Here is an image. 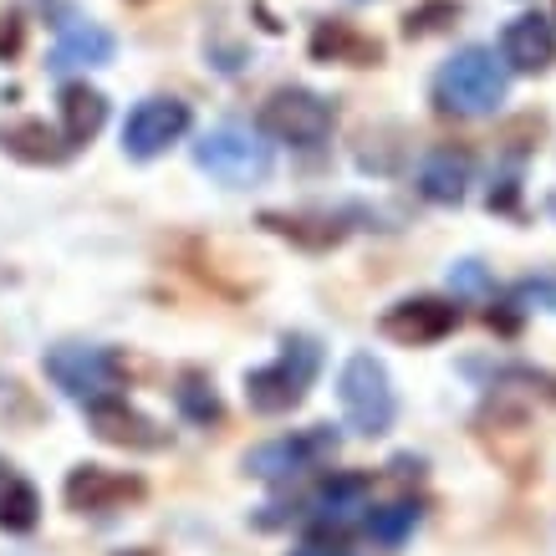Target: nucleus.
Listing matches in <instances>:
<instances>
[{"mask_svg":"<svg viewBox=\"0 0 556 556\" xmlns=\"http://www.w3.org/2000/svg\"><path fill=\"white\" fill-rule=\"evenodd\" d=\"M338 399H342V414H348V424H353L357 434L378 439V434H388V429H393L399 399H393L388 368L372 353H353V357H348L342 383H338Z\"/></svg>","mask_w":556,"mask_h":556,"instance_id":"4","label":"nucleus"},{"mask_svg":"<svg viewBox=\"0 0 556 556\" xmlns=\"http://www.w3.org/2000/svg\"><path fill=\"white\" fill-rule=\"evenodd\" d=\"M332 455H338V434L327 424H317V429H302V434L255 444L251 455H245V475L266 480V485H287V480L317 470L321 459H332Z\"/></svg>","mask_w":556,"mask_h":556,"instance_id":"7","label":"nucleus"},{"mask_svg":"<svg viewBox=\"0 0 556 556\" xmlns=\"http://www.w3.org/2000/svg\"><path fill=\"white\" fill-rule=\"evenodd\" d=\"M113 51H118V41L102 31V26H92V21H67L62 36H56V47H51V56H47V67L51 72L108 67V62H113Z\"/></svg>","mask_w":556,"mask_h":556,"instance_id":"13","label":"nucleus"},{"mask_svg":"<svg viewBox=\"0 0 556 556\" xmlns=\"http://www.w3.org/2000/svg\"><path fill=\"white\" fill-rule=\"evenodd\" d=\"M87 424H92V434L102 444H118V450H164L169 434L149 419V414H138L128 399H98V404H87Z\"/></svg>","mask_w":556,"mask_h":556,"instance_id":"11","label":"nucleus"},{"mask_svg":"<svg viewBox=\"0 0 556 556\" xmlns=\"http://www.w3.org/2000/svg\"><path fill=\"white\" fill-rule=\"evenodd\" d=\"M510 92L506 62L490 47H465L455 51L434 77V108L444 118H490Z\"/></svg>","mask_w":556,"mask_h":556,"instance_id":"1","label":"nucleus"},{"mask_svg":"<svg viewBox=\"0 0 556 556\" xmlns=\"http://www.w3.org/2000/svg\"><path fill=\"white\" fill-rule=\"evenodd\" d=\"M36 521H41V495H36V485L21 480V475H5V480H0V531L26 536V531H36Z\"/></svg>","mask_w":556,"mask_h":556,"instance_id":"20","label":"nucleus"},{"mask_svg":"<svg viewBox=\"0 0 556 556\" xmlns=\"http://www.w3.org/2000/svg\"><path fill=\"white\" fill-rule=\"evenodd\" d=\"M62 495H67V506L77 510V516H113V510L143 501V495H149V485H143L138 475H128V470L77 465V470L67 475V485H62Z\"/></svg>","mask_w":556,"mask_h":556,"instance_id":"9","label":"nucleus"},{"mask_svg":"<svg viewBox=\"0 0 556 556\" xmlns=\"http://www.w3.org/2000/svg\"><path fill=\"white\" fill-rule=\"evenodd\" d=\"M56 113H62V138L72 149H83L87 138H98L102 123H108V98L87 83H67L62 98H56Z\"/></svg>","mask_w":556,"mask_h":556,"instance_id":"15","label":"nucleus"},{"mask_svg":"<svg viewBox=\"0 0 556 556\" xmlns=\"http://www.w3.org/2000/svg\"><path fill=\"white\" fill-rule=\"evenodd\" d=\"M47 378L67 399L98 404V399H113V388H123V357L113 348H92V342H62L47 353Z\"/></svg>","mask_w":556,"mask_h":556,"instance_id":"6","label":"nucleus"},{"mask_svg":"<svg viewBox=\"0 0 556 556\" xmlns=\"http://www.w3.org/2000/svg\"><path fill=\"white\" fill-rule=\"evenodd\" d=\"M419 501H393V506H383V510H372L368 516V536L378 541V546H404L408 536H414V526H419Z\"/></svg>","mask_w":556,"mask_h":556,"instance_id":"22","label":"nucleus"},{"mask_svg":"<svg viewBox=\"0 0 556 556\" xmlns=\"http://www.w3.org/2000/svg\"><path fill=\"white\" fill-rule=\"evenodd\" d=\"M526 302H541L546 312H556V281H531V287H521Z\"/></svg>","mask_w":556,"mask_h":556,"instance_id":"25","label":"nucleus"},{"mask_svg":"<svg viewBox=\"0 0 556 556\" xmlns=\"http://www.w3.org/2000/svg\"><path fill=\"white\" fill-rule=\"evenodd\" d=\"M455 16H459L455 0H429V5H419V11L404 21V36L408 41H414V36H429V31H439V26H450Z\"/></svg>","mask_w":556,"mask_h":556,"instance_id":"23","label":"nucleus"},{"mask_svg":"<svg viewBox=\"0 0 556 556\" xmlns=\"http://www.w3.org/2000/svg\"><path fill=\"white\" fill-rule=\"evenodd\" d=\"M194 164H200L210 179H219V185L251 189L270 174V143H261L251 128L225 123V128H210V134L194 143Z\"/></svg>","mask_w":556,"mask_h":556,"instance_id":"5","label":"nucleus"},{"mask_svg":"<svg viewBox=\"0 0 556 556\" xmlns=\"http://www.w3.org/2000/svg\"><path fill=\"white\" fill-rule=\"evenodd\" d=\"M332 123H338V108L312 87H276L261 102V134L291 149H321L332 138Z\"/></svg>","mask_w":556,"mask_h":556,"instance_id":"3","label":"nucleus"},{"mask_svg":"<svg viewBox=\"0 0 556 556\" xmlns=\"http://www.w3.org/2000/svg\"><path fill=\"white\" fill-rule=\"evenodd\" d=\"M470 153L465 149H434V153H424V164H419V194L424 200H434V204H459L465 200V189H470Z\"/></svg>","mask_w":556,"mask_h":556,"instance_id":"14","label":"nucleus"},{"mask_svg":"<svg viewBox=\"0 0 556 556\" xmlns=\"http://www.w3.org/2000/svg\"><path fill=\"white\" fill-rule=\"evenodd\" d=\"M321 368V348L312 338H287L266 368L245 372V404L255 414H291Z\"/></svg>","mask_w":556,"mask_h":556,"instance_id":"2","label":"nucleus"},{"mask_svg":"<svg viewBox=\"0 0 556 556\" xmlns=\"http://www.w3.org/2000/svg\"><path fill=\"white\" fill-rule=\"evenodd\" d=\"M261 225H266L270 236L306 245V251H327V245H338V240L348 236V225H338L332 215H276V210H266Z\"/></svg>","mask_w":556,"mask_h":556,"instance_id":"18","label":"nucleus"},{"mask_svg":"<svg viewBox=\"0 0 556 556\" xmlns=\"http://www.w3.org/2000/svg\"><path fill=\"white\" fill-rule=\"evenodd\" d=\"M189 123H194L189 102H179V98H143L134 113H128V123H123V153L149 164V159L169 153L174 143L189 134Z\"/></svg>","mask_w":556,"mask_h":556,"instance_id":"8","label":"nucleus"},{"mask_svg":"<svg viewBox=\"0 0 556 556\" xmlns=\"http://www.w3.org/2000/svg\"><path fill=\"white\" fill-rule=\"evenodd\" d=\"M312 56H317V62L372 67V62H383V41H372V36L353 31L348 21H321L317 31H312Z\"/></svg>","mask_w":556,"mask_h":556,"instance_id":"16","label":"nucleus"},{"mask_svg":"<svg viewBox=\"0 0 556 556\" xmlns=\"http://www.w3.org/2000/svg\"><path fill=\"white\" fill-rule=\"evenodd\" d=\"M123 556H153V552H149V546H134V552H123Z\"/></svg>","mask_w":556,"mask_h":556,"instance_id":"27","label":"nucleus"},{"mask_svg":"<svg viewBox=\"0 0 556 556\" xmlns=\"http://www.w3.org/2000/svg\"><path fill=\"white\" fill-rule=\"evenodd\" d=\"M0 149L26 159V164H67L72 159V143L62 134H51L41 118L5 123V128H0Z\"/></svg>","mask_w":556,"mask_h":556,"instance_id":"17","label":"nucleus"},{"mask_svg":"<svg viewBox=\"0 0 556 556\" xmlns=\"http://www.w3.org/2000/svg\"><path fill=\"white\" fill-rule=\"evenodd\" d=\"M291 556H348V546H332V541H306Z\"/></svg>","mask_w":556,"mask_h":556,"instance_id":"26","label":"nucleus"},{"mask_svg":"<svg viewBox=\"0 0 556 556\" xmlns=\"http://www.w3.org/2000/svg\"><path fill=\"white\" fill-rule=\"evenodd\" d=\"M378 327H383V338L404 342V348H429V342H444L459 327V306L439 302V296H408V302L388 306Z\"/></svg>","mask_w":556,"mask_h":556,"instance_id":"10","label":"nucleus"},{"mask_svg":"<svg viewBox=\"0 0 556 556\" xmlns=\"http://www.w3.org/2000/svg\"><path fill=\"white\" fill-rule=\"evenodd\" d=\"M372 495V480L368 475H332L327 485L306 501V510L317 516V521H342V516H353L363 510V501Z\"/></svg>","mask_w":556,"mask_h":556,"instance_id":"19","label":"nucleus"},{"mask_svg":"<svg viewBox=\"0 0 556 556\" xmlns=\"http://www.w3.org/2000/svg\"><path fill=\"white\" fill-rule=\"evenodd\" d=\"M450 287H455L459 296H485L490 276H485V266H480V261H459V266L450 270Z\"/></svg>","mask_w":556,"mask_h":556,"instance_id":"24","label":"nucleus"},{"mask_svg":"<svg viewBox=\"0 0 556 556\" xmlns=\"http://www.w3.org/2000/svg\"><path fill=\"white\" fill-rule=\"evenodd\" d=\"M501 62L506 72H546L556 62V26L546 16H516L501 36Z\"/></svg>","mask_w":556,"mask_h":556,"instance_id":"12","label":"nucleus"},{"mask_svg":"<svg viewBox=\"0 0 556 556\" xmlns=\"http://www.w3.org/2000/svg\"><path fill=\"white\" fill-rule=\"evenodd\" d=\"M174 404H179V414H185L189 424H200V429H210V424H219V399L215 388H210V378L204 372H179V383H174Z\"/></svg>","mask_w":556,"mask_h":556,"instance_id":"21","label":"nucleus"}]
</instances>
